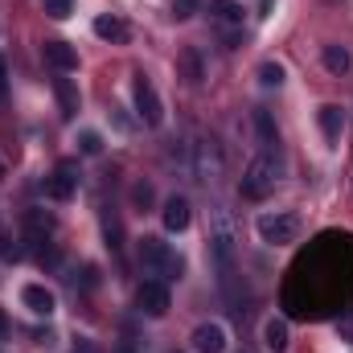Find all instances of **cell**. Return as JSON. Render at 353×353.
I'll list each match as a JSON object with an SVG mask.
<instances>
[{
	"mask_svg": "<svg viewBox=\"0 0 353 353\" xmlns=\"http://www.w3.org/2000/svg\"><path fill=\"white\" fill-rule=\"evenodd\" d=\"M193 353H222L226 350V329L218 325V321H205V325H197L193 329Z\"/></svg>",
	"mask_w": 353,
	"mask_h": 353,
	"instance_id": "obj_9",
	"label": "cell"
},
{
	"mask_svg": "<svg viewBox=\"0 0 353 353\" xmlns=\"http://www.w3.org/2000/svg\"><path fill=\"white\" fill-rule=\"evenodd\" d=\"M210 21H218V25H243V4L239 0H210Z\"/></svg>",
	"mask_w": 353,
	"mask_h": 353,
	"instance_id": "obj_13",
	"label": "cell"
},
{
	"mask_svg": "<svg viewBox=\"0 0 353 353\" xmlns=\"http://www.w3.org/2000/svg\"><path fill=\"white\" fill-rule=\"evenodd\" d=\"M8 99V66H4V58H0V103Z\"/></svg>",
	"mask_w": 353,
	"mask_h": 353,
	"instance_id": "obj_28",
	"label": "cell"
},
{
	"mask_svg": "<svg viewBox=\"0 0 353 353\" xmlns=\"http://www.w3.org/2000/svg\"><path fill=\"white\" fill-rule=\"evenodd\" d=\"M0 333H4V316H0Z\"/></svg>",
	"mask_w": 353,
	"mask_h": 353,
	"instance_id": "obj_32",
	"label": "cell"
},
{
	"mask_svg": "<svg viewBox=\"0 0 353 353\" xmlns=\"http://www.w3.org/2000/svg\"><path fill=\"white\" fill-rule=\"evenodd\" d=\"M325 70H329V74H337V79H341V74H350V70H353V54L345 50V46H325Z\"/></svg>",
	"mask_w": 353,
	"mask_h": 353,
	"instance_id": "obj_15",
	"label": "cell"
},
{
	"mask_svg": "<svg viewBox=\"0 0 353 353\" xmlns=\"http://www.w3.org/2000/svg\"><path fill=\"white\" fill-rule=\"evenodd\" d=\"M21 251L17 247H8V234H4V222H0V259H17Z\"/></svg>",
	"mask_w": 353,
	"mask_h": 353,
	"instance_id": "obj_27",
	"label": "cell"
},
{
	"mask_svg": "<svg viewBox=\"0 0 353 353\" xmlns=\"http://www.w3.org/2000/svg\"><path fill=\"white\" fill-rule=\"evenodd\" d=\"M132 197H136V205H148V201H152V185H148V181H140V185L132 189Z\"/></svg>",
	"mask_w": 353,
	"mask_h": 353,
	"instance_id": "obj_26",
	"label": "cell"
},
{
	"mask_svg": "<svg viewBox=\"0 0 353 353\" xmlns=\"http://www.w3.org/2000/svg\"><path fill=\"white\" fill-rule=\"evenodd\" d=\"M181 74H185V83H201V79H205V74H201L197 50H185V54H181Z\"/></svg>",
	"mask_w": 353,
	"mask_h": 353,
	"instance_id": "obj_20",
	"label": "cell"
},
{
	"mask_svg": "<svg viewBox=\"0 0 353 353\" xmlns=\"http://www.w3.org/2000/svg\"><path fill=\"white\" fill-rule=\"evenodd\" d=\"M210 247H214L218 271H230V259H234V230H230V222H226L222 210H214V239H210Z\"/></svg>",
	"mask_w": 353,
	"mask_h": 353,
	"instance_id": "obj_5",
	"label": "cell"
},
{
	"mask_svg": "<svg viewBox=\"0 0 353 353\" xmlns=\"http://www.w3.org/2000/svg\"><path fill=\"white\" fill-rule=\"evenodd\" d=\"M132 94H136V111H140V119H144L148 128H161V123H165V103H161L157 87L140 74V79L132 83Z\"/></svg>",
	"mask_w": 353,
	"mask_h": 353,
	"instance_id": "obj_4",
	"label": "cell"
},
{
	"mask_svg": "<svg viewBox=\"0 0 353 353\" xmlns=\"http://www.w3.org/2000/svg\"><path fill=\"white\" fill-rule=\"evenodd\" d=\"M54 90H58V103H62V115L70 119V115L79 111V94H74V87H70L66 79H58V83H54Z\"/></svg>",
	"mask_w": 353,
	"mask_h": 353,
	"instance_id": "obj_19",
	"label": "cell"
},
{
	"mask_svg": "<svg viewBox=\"0 0 353 353\" xmlns=\"http://www.w3.org/2000/svg\"><path fill=\"white\" fill-rule=\"evenodd\" d=\"M255 128H259V136H263L267 144H275V123H271L267 111H255Z\"/></svg>",
	"mask_w": 353,
	"mask_h": 353,
	"instance_id": "obj_24",
	"label": "cell"
},
{
	"mask_svg": "<svg viewBox=\"0 0 353 353\" xmlns=\"http://www.w3.org/2000/svg\"><path fill=\"white\" fill-rule=\"evenodd\" d=\"M283 176V161L275 157V152H263V157H255L251 161V169L243 173V197H251V201H259V197H267L271 189H275V181Z\"/></svg>",
	"mask_w": 353,
	"mask_h": 353,
	"instance_id": "obj_1",
	"label": "cell"
},
{
	"mask_svg": "<svg viewBox=\"0 0 353 353\" xmlns=\"http://www.w3.org/2000/svg\"><path fill=\"white\" fill-rule=\"evenodd\" d=\"M140 263L148 267L152 275H165V279H181V271H185V259L176 255L169 243H161L152 234L140 239Z\"/></svg>",
	"mask_w": 353,
	"mask_h": 353,
	"instance_id": "obj_2",
	"label": "cell"
},
{
	"mask_svg": "<svg viewBox=\"0 0 353 353\" xmlns=\"http://www.w3.org/2000/svg\"><path fill=\"white\" fill-rule=\"evenodd\" d=\"M21 304H25L33 316H50V312H54V292L41 288V283H25V288H21Z\"/></svg>",
	"mask_w": 353,
	"mask_h": 353,
	"instance_id": "obj_10",
	"label": "cell"
},
{
	"mask_svg": "<svg viewBox=\"0 0 353 353\" xmlns=\"http://www.w3.org/2000/svg\"><path fill=\"white\" fill-rule=\"evenodd\" d=\"M255 230H259V239L271 243V247H288V243H296V234H300V218L288 214V210H279V214H259Z\"/></svg>",
	"mask_w": 353,
	"mask_h": 353,
	"instance_id": "obj_3",
	"label": "cell"
},
{
	"mask_svg": "<svg viewBox=\"0 0 353 353\" xmlns=\"http://www.w3.org/2000/svg\"><path fill=\"white\" fill-rule=\"evenodd\" d=\"M25 226H29V243H46V234L54 230V218H50V214H41V210H29Z\"/></svg>",
	"mask_w": 353,
	"mask_h": 353,
	"instance_id": "obj_18",
	"label": "cell"
},
{
	"mask_svg": "<svg viewBox=\"0 0 353 353\" xmlns=\"http://www.w3.org/2000/svg\"><path fill=\"white\" fill-rule=\"evenodd\" d=\"M94 33L103 37V41H128V25L119 21V17H94Z\"/></svg>",
	"mask_w": 353,
	"mask_h": 353,
	"instance_id": "obj_16",
	"label": "cell"
},
{
	"mask_svg": "<svg viewBox=\"0 0 353 353\" xmlns=\"http://www.w3.org/2000/svg\"><path fill=\"white\" fill-rule=\"evenodd\" d=\"M115 353H132V345H128V341H123V345H115Z\"/></svg>",
	"mask_w": 353,
	"mask_h": 353,
	"instance_id": "obj_31",
	"label": "cell"
},
{
	"mask_svg": "<svg viewBox=\"0 0 353 353\" xmlns=\"http://www.w3.org/2000/svg\"><path fill=\"white\" fill-rule=\"evenodd\" d=\"M218 173H222V152H218V144H214V140H197V144H193V176H197V181H214Z\"/></svg>",
	"mask_w": 353,
	"mask_h": 353,
	"instance_id": "obj_7",
	"label": "cell"
},
{
	"mask_svg": "<svg viewBox=\"0 0 353 353\" xmlns=\"http://www.w3.org/2000/svg\"><path fill=\"white\" fill-rule=\"evenodd\" d=\"M161 218H165V230H173V234H181V230H185V226H189V201H185V197H169V201H165V214H161Z\"/></svg>",
	"mask_w": 353,
	"mask_h": 353,
	"instance_id": "obj_12",
	"label": "cell"
},
{
	"mask_svg": "<svg viewBox=\"0 0 353 353\" xmlns=\"http://www.w3.org/2000/svg\"><path fill=\"white\" fill-rule=\"evenodd\" d=\"M259 83L263 87H283V66L279 62H263L259 66Z\"/></svg>",
	"mask_w": 353,
	"mask_h": 353,
	"instance_id": "obj_21",
	"label": "cell"
},
{
	"mask_svg": "<svg viewBox=\"0 0 353 353\" xmlns=\"http://www.w3.org/2000/svg\"><path fill=\"white\" fill-rule=\"evenodd\" d=\"M321 128H325V136H329V140H337V136H341V128H345V111H341L337 103L321 107Z\"/></svg>",
	"mask_w": 353,
	"mask_h": 353,
	"instance_id": "obj_17",
	"label": "cell"
},
{
	"mask_svg": "<svg viewBox=\"0 0 353 353\" xmlns=\"http://www.w3.org/2000/svg\"><path fill=\"white\" fill-rule=\"evenodd\" d=\"M46 12H50L54 21H66V17L74 12V0H46Z\"/></svg>",
	"mask_w": 353,
	"mask_h": 353,
	"instance_id": "obj_23",
	"label": "cell"
},
{
	"mask_svg": "<svg viewBox=\"0 0 353 353\" xmlns=\"http://www.w3.org/2000/svg\"><path fill=\"white\" fill-rule=\"evenodd\" d=\"M41 50H46V62H50L54 70H62V74H70V70L79 66V54H74L66 41H46Z\"/></svg>",
	"mask_w": 353,
	"mask_h": 353,
	"instance_id": "obj_11",
	"label": "cell"
},
{
	"mask_svg": "<svg viewBox=\"0 0 353 353\" xmlns=\"http://www.w3.org/2000/svg\"><path fill=\"white\" fill-rule=\"evenodd\" d=\"M0 176H4V165H0Z\"/></svg>",
	"mask_w": 353,
	"mask_h": 353,
	"instance_id": "obj_33",
	"label": "cell"
},
{
	"mask_svg": "<svg viewBox=\"0 0 353 353\" xmlns=\"http://www.w3.org/2000/svg\"><path fill=\"white\" fill-rule=\"evenodd\" d=\"M271 4L275 0H259V17H271Z\"/></svg>",
	"mask_w": 353,
	"mask_h": 353,
	"instance_id": "obj_29",
	"label": "cell"
},
{
	"mask_svg": "<svg viewBox=\"0 0 353 353\" xmlns=\"http://www.w3.org/2000/svg\"><path fill=\"white\" fill-rule=\"evenodd\" d=\"M136 304H140V312H144V316L161 321V316L169 312V288H165L161 279H144V283H140V292H136Z\"/></svg>",
	"mask_w": 353,
	"mask_h": 353,
	"instance_id": "obj_6",
	"label": "cell"
},
{
	"mask_svg": "<svg viewBox=\"0 0 353 353\" xmlns=\"http://www.w3.org/2000/svg\"><path fill=\"white\" fill-rule=\"evenodd\" d=\"M197 8H201V0H173V17L176 21H189Z\"/></svg>",
	"mask_w": 353,
	"mask_h": 353,
	"instance_id": "obj_25",
	"label": "cell"
},
{
	"mask_svg": "<svg viewBox=\"0 0 353 353\" xmlns=\"http://www.w3.org/2000/svg\"><path fill=\"white\" fill-rule=\"evenodd\" d=\"M74 193H79V165L74 161H62L54 169V176H50V197L54 201H70Z\"/></svg>",
	"mask_w": 353,
	"mask_h": 353,
	"instance_id": "obj_8",
	"label": "cell"
},
{
	"mask_svg": "<svg viewBox=\"0 0 353 353\" xmlns=\"http://www.w3.org/2000/svg\"><path fill=\"white\" fill-rule=\"evenodd\" d=\"M79 152H87V157H99V152H103V136L87 128V132L79 136Z\"/></svg>",
	"mask_w": 353,
	"mask_h": 353,
	"instance_id": "obj_22",
	"label": "cell"
},
{
	"mask_svg": "<svg viewBox=\"0 0 353 353\" xmlns=\"http://www.w3.org/2000/svg\"><path fill=\"white\" fill-rule=\"evenodd\" d=\"M341 333H345V337H353V316L345 321V325H341Z\"/></svg>",
	"mask_w": 353,
	"mask_h": 353,
	"instance_id": "obj_30",
	"label": "cell"
},
{
	"mask_svg": "<svg viewBox=\"0 0 353 353\" xmlns=\"http://www.w3.org/2000/svg\"><path fill=\"white\" fill-rule=\"evenodd\" d=\"M263 341L271 353H283L288 345H292V337H288V321H279V316H271L263 325Z\"/></svg>",
	"mask_w": 353,
	"mask_h": 353,
	"instance_id": "obj_14",
	"label": "cell"
}]
</instances>
